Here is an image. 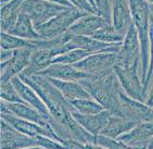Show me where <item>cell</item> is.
Instances as JSON below:
<instances>
[{"instance_id": "cell-1", "label": "cell", "mask_w": 153, "mask_h": 149, "mask_svg": "<svg viewBox=\"0 0 153 149\" xmlns=\"http://www.w3.org/2000/svg\"><path fill=\"white\" fill-rule=\"evenodd\" d=\"M19 77L30 85L33 89H35L36 93L44 100L45 105L47 106L51 118L64 127V140L73 139L84 145L96 144L97 137L86 131L74 119L72 115L74 108L47 77L38 73H21Z\"/></svg>"}, {"instance_id": "cell-2", "label": "cell", "mask_w": 153, "mask_h": 149, "mask_svg": "<svg viewBox=\"0 0 153 149\" xmlns=\"http://www.w3.org/2000/svg\"><path fill=\"white\" fill-rule=\"evenodd\" d=\"M79 83L105 110H109L112 114L123 115L120 100L122 87L115 72L100 76L90 75Z\"/></svg>"}, {"instance_id": "cell-3", "label": "cell", "mask_w": 153, "mask_h": 149, "mask_svg": "<svg viewBox=\"0 0 153 149\" xmlns=\"http://www.w3.org/2000/svg\"><path fill=\"white\" fill-rule=\"evenodd\" d=\"M133 22L138 33L141 60H140V77L144 84L150 65V29H151V8L146 0H129Z\"/></svg>"}, {"instance_id": "cell-4", "label": "cell", "mask_w": 153, "mask_h": 149, "mask_svg": "<svg viewBox=\"0 0 153 149\" xmlns=\"http://www.w3.org/2000/svg\"><path fill=\"white\" fill-rule=\"evenodd\" d=\"M86 14H89V13L82 12L75 8H68L51 19L50 21H48L44 25L36 27V29L41 39H53L64 35L76 21H78Z\"/></svg>"}, {"instance_id": "cell-5", "label": "cell", "mask_w": 153, "mask_h": 149, "mask_svg": "<svg viewBox=\"0 0 153 149\" xmlns=\"http://www.w3.org/2000/svg\"><path fill=\"white\" fill-rule=\"evenodd\" d=\"M66 9L68 7L45 0H23L22 3V12L30 16L35 27L44 25Z\"/></svg>"}, {"instance_id": "cell-6", "label": "cell", "mask_w": 153, "mask_h": 149, "mask_svg": "<svg viewBox=\"0 0 153 149\" xmlns=\"http://www.w3.org/2000/svg\"><path fill=\"white\" fill-rule=\"evenodd\" d=\"M117 61V52H97L74 64V67L89 75L100 76L114 72Z\"/></svg>"}, {"instance_id": "cell-7", "label": "cell", "mask_w": 153, "mask_h": 149, "mask_svg": "<svg viewBox=\"0 0 153 149\" xmlns=\"http://www.w3.org/2000/svg\"><path fill=\"white\" fill-rule=\"evenodd\" d=\"M117 64L126 69H139L140 70V60H141V48L139 41L138 33L134 24L128 29L124 37L123 44L120 51L117 52Z\"/></svg>"}, {"instance_id": "cell-8", "label": "cell", "mask_w": 153, "mask_h": 149, "mask_svg": "<svg viewBox=\"0 0 153 149\" xmlns=\"http://www.w3.org/2000/svg\"><path fill=\"white\" fill-rule=\"evenodd\" d=\"M114 72L117 76L122 89L127 96L141 103L146 101L143 84L140 77L139 69H126L120 65H115Z\"/></svg>"}, {"instance_id": "cell-9", "label": "cell", "mask_w": 153, "mask_h": 149, "mask_svg": "<svg viewBox=\"0 0 153 149\" xmlns=\"http://www.w3.org/2000/svg\"><path fill=\"white\" fill-rule=\"evenodd\" d=\"M0 118L2 121L7 122L12 127H14L15 130H18L19 132L25 135H28L32 137L46 136V137L52 138V139L60 142V138L58 137V135L52 131V129L49 125H42V124H38V123L32 122V121L24 120V119H21V118L16 117L14 114L10 113V112L4 111H1Z\"/></svg>"}, {"instance_id": "cell-10", "label": "cell", "mask_w": 153, "mask_h": 149, "mask_svg": "<svg viewBox=\"0 0 153 149\" xmlns=\"http://www.w3.org/2000/svg\"><path fill=\"white\" fill-rule=\"evenodd\" d=\"M0 136L1 149H22L26 147L39 146L38 136L32 137L23 134L2 120L0 122Z\"/></svg>"}, {"instance_id": "cell-11", "label": "cell", "mask_w": 153, "mask_h": 149, "mask_svg": "<svg viewBox=\"0 0 153 149\" xmlns=\"http://www.w3.org/2000/svg\"><path fill=\"white\" fill-rule=\"evenodd\" d=\"M33 50L18 49L13 51V56L9 61L0 63V83L11 81L26 70L30 63Z\"/></svg>"}, {"instance_id": "cell-12", "label": "cell", "mask_w": 153, "mask_h": 149, "mask_svg": "<svg viewBox=\"0 0 153 149\" xmlns=\"http://www.w3.org/2000/svg\"><path fill=\"white\" fill-rule=\"evenodd\" d=\"M120 100H121V108L123 117L136 122H142V121H153V108L148 106L147 103L135 100L127 96L122 89L120 94Z\"/></svg>"}, {"instance_id": "cell-13", "label": "cell", "mask_w": 153, "mask_h": 149, "mask_svg": "<svg viewBox=\"0 0 153 149\" xmlns=\"http://www.w3.org/2000/svg\"><path fill=\"white\" fill-rule=\"evenodd\" d=\"M153 138V121H142L137 123L133 129L117 138L123 143L136 148L148 149Z\"/></svg>"}, {"instance_id": "cell-14", "label": "cell", "mask_w": 153, "mask_h": 149, "mask_svg": "<svg viewBox=\"0 0 153 149\" xmlns=\"http://www.w3.org/2000/svg\"><path fill=\"white\" fill-rule=\"evenodd\" d=\"M123 44V43H122ZM122 44H106L103 41L94 39L91 36H73L68 41L66 47L68 50L84 49L91 53L97 52H118Z\"/></svg>"}, {"instance_id": "cell-15", "label": "cell", "mask_w": 153, "mask_h": 149, "mask_svg": "<svg viewBox=\"0 0 153 149\" xmlns=\"http://www.w3.org/2000/svg\"><path fill=\"white\" fill-rule=\"evenodd\" d=\"M112 6V25L122 35H126L134 24L129 0H111Z\"/></svg>"}, {"instance_id": "cell-16", "label": "cell", "mask_w": 153, "mask_h": 149, "mask_svg": "<svg viewBox=\"0 0 153 149\" xmlns=\"http://www.w3.org/2000/svg\"><path fill=\"white\" fill-rule=\"evenodd\" d=\"M11 81L24 103L30 105L33 108H35L39 113L42 114L47 119V121L50 120L51 119L50 112L48 110L47 106L45 105L44 100L41 99L40 96L36 93L35 89H33L30 85H27L25 82H23L19 76L13 77Z\"/></svg>"}, {"instance_id": "cell-17", "label": "cell", "mask_w": 153, "mask_h": 149, "mask_svg": "<svg viewBox=\"0 0 153 149\" xmlns=\"http://www.w3.org/2000/svg\"><path fill=\"white\" fill-rule=\"evenodd\" d=\"M106 24L109 21L98 14H86L72 25L66 34L70 37L73 36H92ZM112 24V23H111Z\"/></svg>"}, {"instance_id": "cell-18", "label": "cell", "mask_w": 153, "mask_h": 149, "mask_svg": "<svg viewBox=\"0 0 153 149\" xmlns=\"http://www.w3.org/2000/svg\"><path fill=\"white\" fill-rule=\"evenodd\" d=\"M38 74L45 76V77H48V79L74 81V82H79L82 79H88L90 76L89 74L79 71L74 65L64 64V63H52Z\"/></svg>"}, {"instance_id": "cell-19", "label": "cell", "mask_w": 153, "mask_h": 149, "mask_svg": "<svg viewBox=\"0 0 153 149\" xmlns=\"http://www.w3.org/2000/svg\"><path fill=\"white\" fill-rule=\"evenodd\" d=\"M111 114L112 113L109 110H103L97 114H82L77 111L72 112L74 119L94 137L101 134V132L109 122Z\"/></svg>"}, {"instance_id": "cell-20", "label": "cell", "mask_w": 153, "mask_h": 149, "mask_svg": "<svg viewBox=\"0 0 153 149\" xmlns=\"http://www.w3.org/2000/svg\"><path fill=\"white\" fill-rule=\"evenodd\" d=\"M0 107H1V111L10 112L21 119L32 121L42 125H49L47 119L42 114H40L35 108H33L25 103H6L1 100Z\"/></svg>"}, {"instance_id": "cell-21", "label": "cell", "mask_w": 153, "mask_h": 149, "mask_svg": "<svg viewBox=\"0 0 153 149\" xmlns=\"http://www.w3.org/2000/svg\"><path fill=\"white\" fill-rule=\"evenodd\" d=\"M48 79V77H47ZM53 86H56L61 94L63 95L65 99L68 103L74 101L77 99H85V98H92L90 96L89 91L86 89L79 82H74V81H61V79H48Z\"/></svg>"}, {"instance_id": "cell-22", "label": "cell", "mask_w": 153, "mask_h": 149, "mask_svg": "<svg viewBox=\"0 0 153 149\" xmlns=\"http://www.w3.org/2000/svg\"><path fill=\"white\" fill-rule=\"evenodd\" d=\"M45 45H46V39H41V38L36 40H28V39H24L4 32H1V36H0L1 49L6 50L14 51L18 49H30L34 51L38 48L44 47Z\"/></svg>"}, {"instance_id": "cell-23", "label": "cell", "mask_w": 153, "mask_h": 149, "mask_svg": "<svg viewBox=\"0 0 153 149\" xmlns=\"http://www.w3.org/2000/svg\"><path fill=\"white\" fill-rule=\"evenodd\" d=\"M138 122L133 121L123 115H117V114H111L109 119V122L106 126L103 129L100 135H104L106 137L117 139L120 136L127 133L128 131L133 129Z\"/></svg>"}, {"instance_id": "cell-24", "label": "cell", "mask_w": 153, "mask_h": 149, "mask_svg": "<svg viewBox=\"0 0 153 149\" xmlns=\"http://www.w3.org/2000/svg\"><path fill=\"white\" fill-rule=\"evenodd\" d=\"M23 0H10L1 4L0 10V27L1 32L8 33L16 23L22 12Z\"/></svg>"}, {"instance_id": "cell-25", "label": "cell", "mask_w": 153, "mask_h": 149, "mask_svg": "<svg viewBox=\"0 0 153 149\" xmlns=\"http://www.w3.org/2000/svg\"><path fill=\"white\" fill-rule=\"evenodd\" d=\"M8 33L11 35L24 38V39H28V40L40 39V36H39L35 25L33 23V21L30 20L28 15L23 13V12H21L16 23Z\"/></svg>"}, {"instance_id": "cell-26", "label": "cell", "mask_w": 153, "mask_h": 149, "mask_svg": "<svg viewBox=\"0 0 153 149\" xmlns=\"http://www.w3.org/2000/svg\"><path fill=\"white\" fill-rule=\"evenodd\" d=\"M94 39L106 43V44H122L124 40L125 36L122 35L121 33H118L116 29L113 27V25L111 23L106 24L103 27H101L96 34L91 36Z\"/></svg>"}, {"instance_id": "cell-27", "label": "cell", "mask_w": 153, "mask_h": 149, "mask_svg": "<svg viewBox=\"0 0 153 149\" xmlns=\"http://www.w3.org/2000/svg\"><path fill=\"white\" fill-rule=\"evenodd\" d=\"M71 106L74 108V111L79 112L82 114H97L105 110L100 103L96 101L94 98H85L71 101Z\"/></svg>"}, {"instance_id": "cell-28", "label": "cell", "mask_w": 153, "mask_h": 149, "mask_svg": "<svg viewBox=\"0 0 153 149\" xmlns=\"http://www.w3.org/2000/svg\"><path fill=\"white\" fill-rule=\"evenodd\" d=\"M92 55L91 52H89L87 50L84 49H72L68 50L66 52L62 53L60 56H58L56 58L53 59L52 63H64V64H76L78 62H80L82 60H84L85 58H87L88 56Z\"/></svg>"}, {"instance_id": "cell-29", "label": "cell", "mask_w": 153, "mask_h": 149, "mask_svg": "<svg viewBox=\"0 0 153 149\" xmlns=\"http://www.w3.org/2000/svg\"><path fill=\"white\" fill-rule=\"evenodd\" d=\"M0 98L6 103H24L19 95L18 91L15 89L12 81L1 82L0 86Z\"/></svg>"}, {"instance_id": "cell-30", "label": "cell", "mask_w": 153, "mask_h": 149, "mask_svg": "<svg viewBox=\"0 0 153 149\" xmlns=\"http://www.w3.org/2000/svg\"><path fill=\"white\" fill-rule=\"evenodd\" d=\"M96 4V10L97 14L104 18L110 23H112V6H111V0H94Z\"/></svg>"}, {"instance_id": "cell-31", "label": "cell", "mask_w": 153, "mask_h": 149, "mask_svg": "<svg viewBox=\"0 0 153 149\" xmlns=\"http://www.w3.org/2000/svg\"><path fill=\"white\" fill-rule=\"evenodd\" d=\"M68 1L75 9L79 10V11L89 13V14H97V11L92 8L91 4L87 0H68Z\"/></svg>"}, {"instance_id": "cell-32", "label": "cell", "mask_w": 153, "mask_h": 149, "mask_svg": "<svg viewBox=\"0 0 153 149\" xmlns=\"http://www.w3.org/2000/svg\"><path fill=\"white\" fill-rule=\"evenodd\" d=\"M144 89V97H146V101L148 106H150L153 108V74L143 84Z\"/></svg>"}, {"instance_id": "cell-33", "label": "cell", "mask_w": 153, "mask_h": 149, "mask_svg": "<svg viewBox=\"0 0 153 149\" xmlns=\"http://www.w3.org/2000/svg\"><path fill=\"white\" fill-rule=\"evenodd\" d=\"M153 74V24L151 22V29H150V65H149V71H148L147 81L149 77ZM146 83V82H144Z\"/></svg>"}, {"instance_id": "cell-34", "label": "cell", "mask_w": 153, "mask_h": 149, "mask_svg": "<svg viewBox=\"0 0 153 149\" xmlns=\"http://www.w3.org/2000/svg\"><path fill=\"white\" fill-rule=\"evenodd\" d=\"M13 56V51L12 50H6V49H1V53H0V61L1 63L2 62L9 61L10 59Z\"/></svg>"}, {"instance_id": "cell-35", "label": "cell", "mask_w": 153, "mask_h": 149, "mask_svg": "<svg viewBox=\"0 0 153 149\" xmlns=\"http://www.w3.org/2000/svg\"><path fill=\"white\" fill-rule=\"evenodd\" d=\"M45 1H48V2H52V3H56V4H61V6L68 7V8H74L72 6L68 0H45Z\"/></svg>"}, {"instance_id": "cell-36", "label": "cell", "mask_w": 153, "mask_h": 149, "mask_svg": "<svg viewBox=\"0 0 153 149\" xmlns=\"http://www.w3.org/2000/svg\"><path fill=\"white\" fill-rule=\"evenodd\" d=\"M22 149H46V148L40 146H33V147H26V148H22Z\"/></svg>"}, {"instance_id": "cell-37", "label": "cell", "mask_w": 153, "mask_h": 149, "mask_svg": "<svg viewBox=\"0 0 153 149\" xmlns=\"http://www.w3.org/2000/svg\"><path fill=\"white\" fill-rule=\"evenodd\" d=\"M87 1H88V2L90 3V4H91L92 8H94V9L96 10V4H94V0H87ZM96 11H97V10H96Z\"/></svg>"}, {"instance_id": "cell-38", "label": "cell", "mask_w": 153, "mask_h": 149, "mask_svg": "<svg viewBox=\"0 0 153 149\" xmlns=\"http://www.w3.org/2000/svg\"><path fill=\"white\" fill-rule=\"evenodd\" d=\"M148 149H153V138H152V140L150 142V144H149V147H148Z\"/></svg>"}, {"instance_id": "cell-39", "label": "cell", "mask_w": 153, "mask_h": 149, "mask_svg": "<svg viewBox=\"0 0 153 149\" xmlns=\"http://www.w3.org/2000/svg\"><path fill=\"white\" fill-rule=\"evenodd\" d=\"M8 1H10V0H1V1H0V2H1V4H3V3L8 2Z\"/></svg>"}]
</instances>
